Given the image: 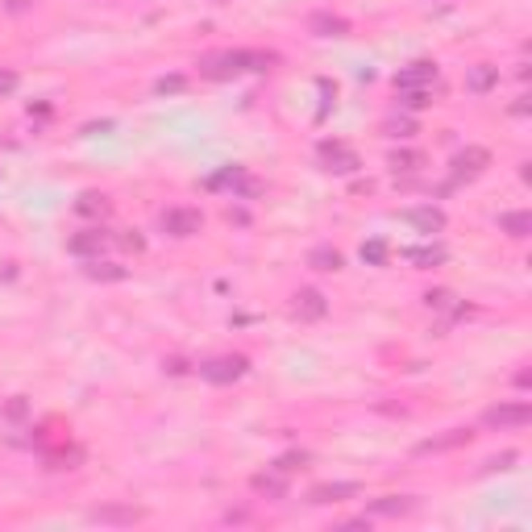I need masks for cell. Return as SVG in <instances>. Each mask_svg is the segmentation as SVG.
Listing matches in <instances>:
<instances>
[{
	"label": "cell",
	"mask_w": 532,
	"mask_h": 532,
	"mask_svg": "<svg viewBox=\"0 0 532 532\" xmlns=\"http://www.w3.org/2000/svg\"><path fill=\"white\" fill-rule=\"evenodd\" d=\"M200 374H204L208 383H233V379L245 374V358L242 354H233V358H213V362L200 366Z\"/></svg>",
	"instance_id": "obj_3"
},
{
	"label": "cell",
	"mask_w": 532,
	"mask_h": 532,
	"mask_svg": "<svg viewBox=\"0 0 532 532\" xmlns=\"http://www.w3.org/2000/svg\"><path fill=\"white\" fill-rule=\"evenodd\" d=\"M362 258L370 266H383V262H387V242H366L362 245Z\"/></svg>",
	"instance_id": "obj_21"
},
{
	"label": "cell",
	"mask_w": 532,
	"mask_h": 532,
	"mask_svg": "<svg viewBox=\"0 0 532 532\" xmlns=\"http://www.w3.org/2000/svg\"><path fill=\"white\" fill-rule=\"evenodd\" d=\"M304 461H308L304 454H287V458H279V461H275V470H283V474H291V470H295V466H304Z\"/></svg>",
	"instance_id": "obj_26"
},
{
	"label": "cell",
	"mask_w": 532,
	"mask_h": 532,
	"mask_svg": "<svg viewBox=\"0 0 532 532\" xmlns=\"http://www.w3.org/2000/svg\"><path fill=\"white\" fill-rule=\"evenodd\" d=\"M138 516H142L138 508H96V511H92V520H125V524L138 520Z\"/></svg>",
	"instance_id": "obj_19"
},
{
	"label": "cell",
	"mask_w": 532,
	"mask_h": 532,
	"mask_svg": "<svg viewBox=\"0 0 532 532\" xmlns=\"http://www.w3.org/2000/svg\"><path fill=\"white\" fill-rule=\"evenodd\" d=\"M532 420L528 404H499V408H486L483 411V424L486 429H520Z\"/></svg>",
	"instance_id": "obj_2"
},
{
	"label": "cell",
	"mask_w": 532,
	"mask_h": 532,
	"mask_svg": "<svg viewBox=\"0 0 532 532\" xmlns=\"http://www.w3.org/2000/svg\"><path fill=\"white\" fill-rule=\"evenodd\" d=\"M499 225H503V233H511V237H528V233H532V217H528V213H508Z\"/></svg>",
	"instance_id": "obj_16"
},
{
	"label": "cell",
	"mask_w": 532,
	"mask_h": 532,
	"mask_svg": "<svg viewBox=\"0 0 532 532\" xmlns=\"http://www.w3.org/2000/svg\"><path fill=\"white\" fill-rule=\"evenodd\" d=\"M254 491L258 495H266V499H283L287 495V474L283 470H270V474H254Z\"/></svg>",
	"instance_id": "obj_8"
},
{
	"label": "cell",
	"mask_w": 532,
	"mask_h": 532,
	"mask_svg": "<svg viewBox=\"0 0 532 532\" xmlns=\"http://www.w3.org/2000/svg\"><path fill=\"white\" fill-rule=\"evenodd\" d=\"M408 258L411 262H420V266H433L445 258V250H408Z\"/></svg>",
	"instance_id": "obj_24"
},
{
	"label": "cell",
	"mask_w": 532,
	"mask_h": 532,
	"mask_svg": "<svg viewBox=\"0 0 532 532\" xmlns=\"http://www.w3.org/2000/svg\"><path fill=\"white\" fill-rule=\"evenodd\" d=\"M266 54H250V50H229V54H213V58H204L200 63V71L208 75V79H229V75L237 71H266Z\"/></svg>",
	"instance_id": "obj_1"
},
{
	"label": "cell",
	"mask_w": 532,
	"mask_h": 532,
	"mask_svg": "<svg viewBox=\"0 0 532 532\" xmlns=\"http://www.w3.org/2000/svg\"><path fill=\"white\" fill-rule=\"evenodd\" d=\"M13 88H17V75H13V71H0V96H9Z\"/></svg>",
	"instance_id": "obj_29"
},
{
	"label": "cell",
	"mask_w": 532,
	"mask_h": 532,
	"mask_svg": "<svg viewBox=\"0 0 532 532\" xmlns=\"http://www.w3.org/2000/svg\"><path fill=\"white\" fill-rule=\"evenodd\" d=\"M92 279H125V270L121 266H92Z\"/></svg>",
	"instance_id": "obj_27"
},
{
	"label": "cell",
	"mask_w": 532,
	"mask_h": 532,
	"mask_svg": "<svg viewBox=\"0 0 532 532\" xmlns=\"http://www.w3.org/2000/svg\"><path fill=\"white\" fill-rule=\"evenodd\" d=\"M404 220H411L416 229H424V233H436V229H445V213H436V208H408Z\"/></svg>",
	"instance_id": "obj_11"
},
{
	"label": "cell",
	"mask_w": 532,
	"mask_h": 532,
	"mask_svg": "<svg viewBox=\"0 0 532 532\" xmlns=\"http://www.w3.org/2000/svg\"><path fill=\"white\" fill-rule=\"evenodd\" d=\"M324 308H329V304H324V295H320V291H300V295H295V312L304 316V320L324 316Z\"/></svg>",
	"instance_id": "obj_12"
},
{
	"label": "cell",
	"mask_w": 532,
	"mask_h": 532,
	"mask_svg": "<svg viewBox=\"0 0 532 532\" xmlns=\"http://www.w3.org/2000/svg\"><path fill=\"white\" fill-rule=\"evenodd\" d=\"M75 208H79V213H88V217H92V213H104V208H108V204H104V195L88 192V195H79V204H75Z\"/></svg>",
	"instance_id": "obj_22"
},
{
	"label": "cell",
	"mask_w": 532,
	"mask_h": 532,
	"mask_svg": "<svg viewBox=\"0 0 532 532\" xmlns=\"http://www.w3.org/2000/svg\"><path fill=\"white\" fill-rule=\"evenodd\" d=\"M245 175H242V167H229V170H220V175H213L208 179V188H225V183H242Z\"/></svg>",
	"instance_id": "obj_23"
},
{
	"label": "cell",
	"mask_w": 532,
	"mask_h": 532,
	"mask_svg": "<svg viewBox=\"0 0 532 532\" xmlns=\"http://www.w3.org/2000/svg\"><path fill=\"white\" fill-rule=\"evenodd\" d=\"M183 88V75H170V79H158V92H179Z\"/></svg>",
	"instance_id": "obj_28"
},
{
	"label": "cell",
	"mask_w": 532,
	"mask_h": 532,
	"mask_svg": "<svg viewBox=\"0 0 532 532\" xmlns=\"http://www.w3.org/2000/svg\"><path fill=\"white\" fill-rule=\"evenodd\" d=\"M100 245H104V233H100V229H83L79 237H71L67 250H71V254H96Z\"/></svg>",
	"instance_id": "obj_15"
},
{
	"label": "cell",
	"mask_w": 532,
	"mask_h": 532,
	"mask_svg": "<svg viewBox=\"0 0 532 532\" xmlns=\"http://www.w3.org/2000/svg\"><path fill=\"white\" fill-rule=\"evenodd\" d=\"M486 163H491V154L483 145H470V150H461L454 158V179H474V175H483Z\"/></svg>",
	"instance_id": "obj_7"
},
{
	"label": "cell",
	"mask_w": 532,
	"mask_h": 532,
	"mask_svg": "<svg viewBox=\"0 0 532 532\" xmlns=\"http://www.w3.org/2000/svg\"><path fill=\"white\" fill-rule=\"evenodd\" d=\"M433 79H436V63H411L408 71H399L395 75V88L399 92H411V88H433Z\"/></svg>",
	"instance_id": "obj_5"
},
{
	"label": "cell",
	"mask_w": 532,
	"mask_h": 532,
	"mask_svg": "<svg viewBox=\"0 0 532 532\" xmlns=\"http://www.w3.org/2000/svg\"><path fill=\"white\" fill-rule=\"evenodd\" d=\"M200 225H204V217L195 208H170L167 217H163V229H167L170 237H192V233H200Z\"/></svg>",
	"instance_id": "obj_4"
},
{
	"label": "cell",
	"mask_w": 532,
	"mask_h": 532,
	"mask_svg": "<svg viewBox=\"0 0 532 532\" xmlns=\"http://www.w3.org/2000/svg\"><path fill=\"white\" fill-rule=\"evenodd\" d=\"M320 158H324V167L337 170V175L358 170V154H354V150H345L341 142H320Z\"/></svg>",
	"instance_id": "obj_6"
},
{
	"label": "cell",
	"mask_w": 532,
	"mask_h": 532,
	"mask_svg": "<svg viewBox=\"0 0 532 532\" xmlns=\"http://www.w3.org/2000/svg\"><path fill=\"white\" fill-rule=\"evenodd\" d=\"M312 266L316 270H341V254L329 250V245H316L312 250Z\"/></svg>",
	"instance_id": "obj_18"
},
{
	"label": "cell",
	"mask_w": 532,
	"mask_h": 532,
	"mask_svg": "<svg viewBox=\"0 0 532 532\" xmlns=\"http://www.w3.org/2000/svg\"><path fill=\"white\" fill-rule=\"evenodd\" d=\"M420 163H424V158L411 154V150H395V154H391V167H395V170H416Z\"/></svg>",
	"instance_id": "obj_20"
},
{
	"label": "cell",
	"mask_w": 532,
	"mask_h": 532,
	"mask_svg": "<svg viewBox=\"0 0 532 532\" xmlns=\"http://www.w3.org/2000/svg\"><path fill=\"white\" fill-rule=\"evenodd\" d=\"M358 495V483H324V486H312V503H337V499H354Z\"/></svg>",
	"instance_id": "obj_9"
},
{
	"label": "cell",
	"mask_w": 532,
	"mask_h": 532,
	"mask_svg": "<svg viewBox=\"0 0 532 532\" xmlns=\"http://www.w3.org/2000/svg\"><path fill=\"white\" fill-rule=\"evenodd\" d=\"M495 79H499V71H495V67H474V71H470V92H486V88H495Z\"/></svg>",
	"instance_id": "obj_17"
},
{
	"label": "cell",
	"mask_w": 532,
	"mask_h": 532,
	"mask_svg": "<svg viewBox=\"0 0 532 532\" xmlns=\"http://www.w3.org/2000/svg\"><path fill=\"white\" fill-rule=\"evenodd\" d=\"M387 129H391V138H408V133H411V121H391Z\"/></svg>",
	"instance_id": "obj_30"
},
{
	"label": "cell",
	"mask_w": 532,
	"mask_h": 532,
	"mask_svg": "<svg viewBox=\"0 0 532 532\" xmlns=\"http://www.w3.org/2000/svg\"><path fill=\"white\" fill-rule=\"evenodd\" d=\"M416 508V499H408V495H387V499H374L370 503V511H379V516H404V511Z\"/></svg>",
	"instance_id": "obj_13"
},
{
	"label": "cell",
	"mask_w": 532,
	"mask_h": 532,
	"mask_svg": "<svg viewBox=\"0 0 532 532\" xmlns=\"http://www.w3.org/2000/svg\"><path fill=\"white\" fill-rule=\"evenodd\" d=\"M308 25H312V34H320V38H341V34H349V21H345V17H333V13H316Z\"/></svg>",
	"instance_id": "obj_10"
},
{
	"label": "cell",
	"mask_w": 532,
	"mask_h": 532,
	"mask_svg": "<svg viewBox=\"0 0 532 532\" xmlns=\"http://www.w3.org/2000/svg\"><path fill=\"white\" fill-rule=\"evenodd\" d=\"M470 441V429H454L449 436H436V441H424L420 454H441V449H454V445H466Z\"/></svg>",
	"instance_id": "obj_14"
},
{
	"label": "cell",
	"mask_w": 532,
	"mask_h": 532,
	"mask_svg": "<svg viewBox=\"0 0 532 532\" xmlns=\"http://www.w3.org/2000/svg\"><path fill=\"white\" fill-rule=\"evenodd\" d=\"M399 96H404L408 108H424L429 104V88H411V92H399Z\"/></svg>",
	"instance_id": "obj_25"
}]
</instances>
